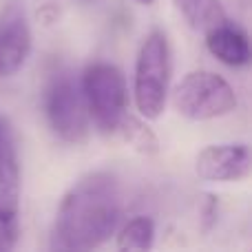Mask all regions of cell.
Segmentation results:
<instances>
[{
  "mask_svg": "<svg viewBox=\"0 0 252 252\" xmlns=\"http://www.w3.org/2000/svg\"><path fill=\"white\" fill-rule=\"evenodd\" d=\"M122 221V197L111 173H91L62 197L53 223L56 250H93L106 244Z\"/></svg>",
  "mask_w": 252,
  "mask_h": 252,
  "instance_id": "1",
  "label": "cell"
},
{
  "mask_svg": "<svg viewBox=\"0 0 252 252\" xmlns=\"http://www.w3.org/2000/svg\"><path fill=\"white\" fill-rule=\"evenodd\" d=\"M170 44L164 31L153 29L137 51L133 73L135 109L144 120H159L168 102L170 87Z\"/></svg>",
  "mask_w": 252,
  "mask_h": 252,
  "instance_id": "2",
  "label": "cell"
},
{
  "mask_svg": "<svg viewBox=\"0 0 252 252\" xmlns=\"http://www.w3.org/2000/svg\"><path fill=\"white\" fill-rule=\"evenodd\" d=\"M91 122L102 133H115L128 113V87L122 69L111 62H93L80 78Z\"/></svg>",
  "mask_w": 252,
  "mask_h": 252,
  "instance_id": "3",
  "label": "cell"
},
{
  "mask_svg": "<svg viewBox=\"0 0 252 252\" xmlns=\"http://www.w3.org/2000/svg\"><path fill=\"white\" fill-rule=\"evenodd\" d=\"M173 106L190 122H208L237 109V93L226 78L213 71H190L173 91Z\"/></svg>",
  "mask_w": 252,
  "mask_h": 252,
  "instance_id": "4",
  "label": "cell"
},
{
  "mask_svg": "<svg viewBox=\"0 0 252 252\" xmlns=\"http://www.w3.org/2000/svg\"><path fill=\"white\" fill-rule=\"evenodd\" d=\"M44 115L53 135L66 144L87 142L91 130V118L87 111L80 82L71 73H56L49 80L42 97Z\"/></svg>",
  "mask_w": 252,
  "mask_h": 252,
  "instance_id": "5",
  "label": "cell"
},
{
  "mask_svg": "<svg viewBox=\"0 0 252 252\" xmlns=\"http://www.w3.org/2000/svg\"><path fill=\"white\" fill-rule=\"evenodd\" d=\"M250 148L246 144H210L197 153L195 173L201 182L232 184L250 175Z\"/></svg>",
  "mask_w": 252,
  "mask_h": 252,
  "instance_id": "6",
  "label": "cell"
},
{
  "mask_svg": "<svg viewBox=\"0 0 252 252\" xmlns=\"http://www.w3.org/2000/svg\"><path fill=\"white\" fill-rule=\"evenodd\" d=\"M33 47V35L27 13L18 4L0 11V78H11L27 64Z\"/></svg>",
  "mask_w": 252,
  "mask_h": 252,
  "instance_id": "7",
  "label": "cell"
},
{
  "mask_svg": "<svg viewBox=\"0 0 252 252\" xmlns=\"http://www.w3.org/2000/svg\"><path fill=\"white\" fill-rule=\"evenodd\" d=\"M20 208V164L16 139L7 120L0 118V219H18Z\"/></svg>",
  "mask_w": 252,
  "mask_h": 252,
  "instance_id": "8",
  "label": "cell"
},
{
  "mask_svg": "<svg viewBox=\"0 0 252 252\" xmlns=\"http://www.w3.org/2000/svg\"><path fill=\"white\" fill-rule=\"evenodd\" d=\"M206 49L210 56L217 58L221 64L239 69V66L250 64V42L248 35L241 27L235 22L226 20L223 25L215 27V29L206 31Z\"/></svg>",
  "mask_w": 252,
  "mask_h": 252,
  "instance_id": "9",
  "label": "cell"
},
{
  "mask_svg": "<svg viewBox=\"0 0 252 252\" xmlns=\"http://www.w3.org/2000/svg\"><path fill=\"white\" fill-rule=\"evenodd\" d=\"M173 4L184 16V20L201 33L228 20V13L223 9L221 0H173Z\"/></svg>",
  "mask_w": 252,
  "mask_h": 252,
  "instance_id": "10",
  "label": "cell"
},
{
  "mask_svg": "<svg viewBox=\"0 0 252 252\" xmlns=\"http://www.w3.org/2000/svg\"><path fill=\"white\" fill-rule=\"evenodd\" d=\"M155 244V221L151 217H133L118 226L115 230V248L118 250H151Z\"/></svg>",
  "mask_w": 252,
  "mask_h": 252,
  "instance_id": "11",
  "label": "cell"
},
{
  "mask_svg": "<svg viewBox=\"0 0 252 252\" xmlns=\"http://www.w3.org/2000/svg\"><path fill=\"white\" fill-rule=\"evenodd\" d=\"M115 133H118L133 151L142 153V155H155V153H159V137L155 135V130H153L151 126L144 122L142 115L137 118V115L126 113Z\"/></svg>",
  "mask_w": 252,
  "mask_h": 252,
  "instance_id": "12",
  "label": "cell"
},
{
  "mask_svg": "<svg viewBox=\"0 0 252 252\" xmlns=\"http://www.w3.org/2000/svg\"><path fill=\"white\" fill-rule=\"evenodd\" d=\"M18 239L16 219H0V250H11Z\"/></svg>",
  "mask_w": 252,
  "mask_h": 252,
  "instance_id": "13",
  "label": "cell"
},
{
  "mask_svg": "<svg viewBox=\"0 0 252 252\" xmlns=\"http://www.w3.org/2000/svg\"><path fill=\"white\" fill-rule=\"evenodd\" d=\"M215 215H217V201H215L213 195L206 197V206H204V217H206V228L213 226Z\"/></svg>",
  "mask_w": 252,
  "mask_h": 252,
  "instance_id": "14",
  "label": "cell"
},
{
  "mask_svg": "<svg viewBox=\"0 0 252 252\" xmlns=\"http://www.w3.org/2000/svg\"><path fill=\"white\" fill-rule=\"evenodd\" d=\"M135 2H137V4H144V7H151L155 0H135Z\"/></svg>",
  "mask_w": 252,
  "mask_h": 252,
  "instance_id": "15",
  "label": "cell"
}]
</instances>
